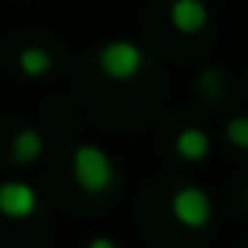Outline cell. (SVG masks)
<instances>
[{
	"label": "cell",
	"mask_w": 248,
	"mask_h": 248,
	"mask_svg": "<svg viewBox=\"0 0 248 248\" xmlns=\"http://www.w3.org/2000/svg\"><path fill=\"white\" fill-rule=\"evenodd\" d=\"M73 179L82 192L88 195H104L116 186L120 173H116V164L101 145L94 141H82L73 151Z\"/></svg>",
	"instance_id": "6da1fadb"
},
{
	"label": "cell",
	"mask_w": 248,
	"mask_h": 248,
	"mask_svg": "<svg viewBox=\"0 0 248 248\" xmlns=\"http://www.w3.org/2000/svg\"><path fill=\"white\" fill-rule=\"evenodd\" d=\"M97 66L110 82H132L145 66V50L129 38H113V41L101 44Z\"/></svg>",
	"instance_id": "7a4b0ae2"
},
{
	"label": "cell",
	"mask_w": 248,
	"mask_h": 248,
	"mask_svg": "<svg viewBox=\"0 0 248 248\" xmlns=\"http://www.w3.org/2000/svg\"><path fill=\"white\" fill-rule=\"evenodd\" d=\"M170 211L188 230H204L214 220V201L201 186H179L170 198Z\"/></svg>",
	"instance_id": "3957f363"
},
{
	"label": "cell",
	"mask_w": 248,
	"mask_h": 248,
	"mask_svg": "<svg viewBox=\"0 0 248 248\" xmlns=\"http://www.w3.org/2000/svg\"><path fill=\"white\" fill-rule=\"evenodd\" d=\"M38 207H41V198H38L35 186H29V182H22V179L0 182V217L29 220Z\"/></svg>",
	"instance_id": "277c9868"
},
{
	"label": "cell",
	"mask_w": 248,
	"mask_h": 248,
	"mask_svg": "<svg viewBox=\"0 0 248 248\" xmlns=\"http://www.w3.org/2000/svg\"><path fill=\"white\" fill-rule=\"evenodd\" d=\"M207 19H211V13H207V6L201 0H176L170 6V22L182 35H198L207 25Z\"/></svg>",
	"instance_id": "5b68a950"
},
{
	"label": "cell",
	"mask_w": 248,
	"mask_h": 248,
	"mask_svg": "<svg viewBox=\"0 0 248 248\" xmlns=\"http://www.w3.org/2000/svg\"><path fill=\"white\" fill-rule=\"evenodd\" d=\"M41 154H44V135L31 126L16 129V135H13V141H10V160L13 164L29 167V164H35Z\"/></svg>",
	"instance_id": "8992f818"
},
{
	"label": "cell",
	"mask_w": 248,
	"mask_h": 248,
	"mask_svg": "<svg viewBox=\"0 0 248 248\" xmlns=\"http://www.w3.org/2000/svg\"><path fill=\"white\" fill-rule=\"evenodd\" d=\"M176 154H179L182 160H188V164H198V160H204L207 154H211V135L204 132V129L198 126H188L182 129L179 135H176Z\"/></svg>",
	"instance_id": "52a82bcc"
},
{
	"label": "cell",
	"mask_w": 248,
	"mask_h": 248,
	"mask_svg": "<svg viewBox=\"0 0 248 248\" xmlns=\"http://www.w3.org/2000/svg\"><path fill=\"white\" fill-rule=\"evenodd\" d=\"M16 63H19L25 79H44V76L54 69V60H50V54L44 47H25Z\"/></svg>",
	"instance_id": "ba28073f"
},
{
	"label": "cell",
	"mask_w": 248,
	"mask_h": 248,
	"mask_svg": "<svg viewBox=\"0 0 248 248\" xmlns=\"http://www.w3.org/2000/svg\"><path fill=\"white\" fill-rule=\"evenodd\" d=\"M226 139H230L232 148H239V151L248 148V120L245 116H232V120L226 123Z\"/></svg>",
	"instance_id": "9c48e42d"
},
{
	"label": "cell",
	"mask_w": 248,
	"mask_h": 248,
	"mask_svg": "<svg viewBox=\"0 0 248 248\" xmlns=\"http://www.w3.org/2000/svg\"><path fill=\"white\" fill-rule=\"evenodd\" d=\"M85 248H120V245H116L110 236H94V239H88V245H85Z\"/></svg>",
	"instance_id": "30bf717a"
}]
</instances>
